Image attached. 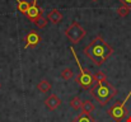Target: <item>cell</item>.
<instances>
[{"mask_svg":"<svg viewBox=\"0 0 131 122\" xmlns=\"http://www.w3.org/2000/svg\"><path fill=\"white\" fill-rule=\"evenodd\" d=\"M112 53H113V48L101 36L94 37L92 42L84 47V55L88 59H90L93 64L97 66L103 65Z\"/></svg>","mask_w":131,"mask_h":122,"instance_id":"1","label":"cell"},{"mask_svg":"<svg viewBox=\"0 0 131 122\" xmlns=\"http://www.w3.org/2000/svg\"><path fill=\"white\" fill-rule=\"evenodd\" d=\"M89 93L97 99L101 107H104L111 99H113L117 95V89L115 88L113 84L110 81H104L102 84H98L97 86L92 88Z\"/></svg>","mask_w":131,"mask_h":122,"instance_id":"2","label":"cell"},{"mask_svg":"<svg viewBox=\"0 0 131 122\" xmlns=\"http://www.w3.org/2000/svg\"><path fill=\"white\" fill-rule=\"evenodd\" d=\"M70 51H71V53H73V56H74V59H75V61H77V64H78V68H79V70H80V71H79V75H78L77 79H75L77 84L80 85L83 89L90 90V89L93 88V84L95 83L93 75L89 73V70L84 69V68L80 65V61H79V59H78V56H77V52H75L74 47H70Z\"/></svg>","mask_w":131,"mask_h":122,"instance_id":"3","label":"cell"},{"mask_svg":"<svg viewBox=\"0 0 131 122\" xmlns=\"http://www.w3.org/2000/svg\"><path fill=\"white\" fill-rule=\"evenodd\" d=\"M130 97H131V92H129V94L126 95V98H125L124 101L117 102V103H115L111 108H108L107 113H108V116L115 122L124 121V120L129 116V109H127V107H126V102L129 101Z\"/></svg>","mask_w":131,"mask_h":122,"instance_id":"4","label":"cell"},{"mask_svg":"<svg viewBox=\"0 0 131 122\" xmlns=\"http://www.w3.org/2000/svg\"><path fill=\"white\" fill-rule=\"evenodd\" d=\"M85 35H87V31L78 22H73V24L70 27H68L65 31V36L71 43H79L85 37Z\"/></svg>","mask_w":131,"mask_h":122,"instance_id":"5","label":"cell"},{"mask_svg":"<svg viewBox=\"0 0 131 122\" xmlns=\"http://www.w3.org/2000/svg\"><path fill=\"white\" fill-rule=\"evenodd\" d=\"M41 42V36L36 31H31L26 36V48H35L38 43Z\"/></svg>","mask_w":131,"mask_h":122,"instance_id":"6","label":"cell"},{"mask_svg":"<svg viewBox=\"0 0 131 122\" xmlns=\"http://www.w3.org/2000/svg\"><path fill=\"white\" fill-rule=\"evenodd\" d=\"M41 14H42V9L38 8L37 0H33L32 4H31V6H29V9H28V12H27V14H26V17H27L31 22H35Z\"/></svg>","mask_w":131,"mask_h":122,"instance_id":"7","label":"cell"},{"mask_svg":"<svg viewBox=\"0 0 131 122\" xmlns=\"http://www.w3.org/2000/svg\"><path fill=\"white\" fill-rule=\"evenodd\" d=\"M45 104L50 111H55L61 106V99L56 94H50V97H47L45 99Z\"/></svg>","mask_w":131,"mask_h":122,"instance_id":"8","label":"cell"},{"mask_svg":"<svg viewBox=\"0 0 131 122\" xmlns=\"http://www.w3.org/2000/svg\"><path fill=\"white\" fill-rule=\"evenodd\" d=\"M62 13L60 12V10H57V9H52L50 13H48V15H47V19L52 23V24H59L60 22H62Z\"/></svg>","mask_w":131,"mask_h":122,"instance_id":"9","label":"cell"},{"mask_svg":"<svg viewBox=\"0 0 131 122\" xmlns=\"http://www.w3.org/2000/svg\"><path fill=\"white\" fill-rule=\"evenodd\" d=\"M95 111V106L93 102L90 101H83L82 103V113H85V115H92L93 112Z\"/></svg>","mask_w":131,"mask_h":122,"instance_id":"10","label":"cell"},{"mask_svg":"<svg viewBox=\"0 0 131 122\" xmlns=\"http://www.w3.org/2000/svg\"><path fill=\"white\" fill-rule=\"evenodd\" d=\"M51 88H52V85H51V83L48 80H41L38 84H37V89L41 92V93H48L50 90H51Z\"/></svg>","mask_w":131,"mask_h":122,"instance_id":"11","label":"cell"},{"mask_svg":"<svg viewBox=\"0 0 131 122\" xmlns=\"http://www.w3.org/2000/svg\"><path fill=\"white\" fill-rule=\"evenodd\" d=\"M71 122H95V118H94L92 115L80 113V115H78Z\"/></svg>","mask_w":131,"mask_h":122,"instance_id":"12","label":"cell"},{"mask_svg":"<svg viewBox=\"0 0 131 122\" xmlns=\"http://www.w3.org/2000/svg\"><path fill=\"white\" fill-rule=\"evenodd\" d=\"M82 103H83V101H82L79 97H74V98H71V99H70L69 106H70L73 109L78 111V109H80V108H82Z\"/></svg>","mask_w":131,"mask_h":122,"instance_id":"13","label":"cell"},{"mask_svg":"<svg viewBox=\"0 0 131 122\" xmlns=\"http://www.w3.org/2000/svg\"><path fill=\"white\" fill-rule=\"evenodd\" d=\"M29 6H31V4H29L28 1H26V0H19V1H18V10H19L22 14H24V15L27 14Z\"/></svg>","mask_w":131,"mask_h":122,"instance_id":"14","label":"cell"},{"mask_svg":"<svg viewBox=\"0 0 131 122\" xmlns=\"http://www.w3.org/2000/svg\"><path fill=\"white\" fill-rule=\"evenodd\" d=\"M61 78L64 80H70L74 78V71L71 68H65L62 71H61Z\"/></svg>","mask_w":131,"mask_h":122,"instance_id":"15","label":"cell"},{"mask_svg":"<svg viewBox=\"0 0 131 122\" xmlns=\"http://www.w3.org/2000/svg\"><path fill=\"white\" fill-rule=\"evenodd\" d=\"M47 22H48V20H47V19L43 17V14H41V15H40V17H38V18H37V19L33 22V23H35V26H36L37 28L42 29V28H45V27L47 26Z\"/></svg>","mask_w":131,"mask_h":122,"instance_id":"16","label":"cell"},{"mask_svg":"<svg viewBox=\"0 0 131 122\" xmlns=\"http://www.w3.org/2000/svg\"><path fill=\"white\" fill-rule=\"evenodd\" d=\"M93 78H94V81H95L97 84H102V83L107 81V76H106V74H104V73H102V71H97V73L93 75Z\"/></svg>","mask_w":131,"mask_h":122,"instance_id":"17","label":"cell"},{"mask_svg":"<svg viewBox=\"0 0 131 122\" xmlns=\"http://www.w3.org/2000/svg\"><path fill=\"white\" fill-rule=\"evenodd\" d=\"M130 10H131V9L127 6V5L121 4V5L118 6V9H117V14H118L120 17H122V18H124V17H126V15L130 13Z\"/></svg>","mask_w":131,"mask_h":122,"instance_id":"18","label":"cell"},{"mask_svg":"<svg viewBox=\"0 0 131 122\" xmlns=\"http://www.w3.org/2000/svg\"><path fill=\"white\" fill-rule=\"evenodd\" d=\"M121 4H125V5H127L129 8L131 9V0H118Z\"/></svg>","mask_w":131,"mask_h":122,"instance_id":"19","label":"cell"},{"mask_svg":"<svg viewBox=\"0 0 131 122\" xmlns=\"http://www.w3.org/2000/svg\"><path fill=\"white\" fill-rule=\"evenodd\" d=\"M126 122H131V116H127V117H126Z\"/></svg>","mask_w":131,"mask_h":122,"instance_id":"20","label":"cell"},{"mask_svg":"<svg viewBox=\"0 0 131 122\" xmlns=\"http://www.w3.org/2000/svg\"><path fill=\"white\" fill-rule=\"evenodd\" d=\"M92 1H98V0H92Z\"/></svg>","mask_w":131,"mask_h":122,"instance_id":"21","label":"cell"}]
</instances>
